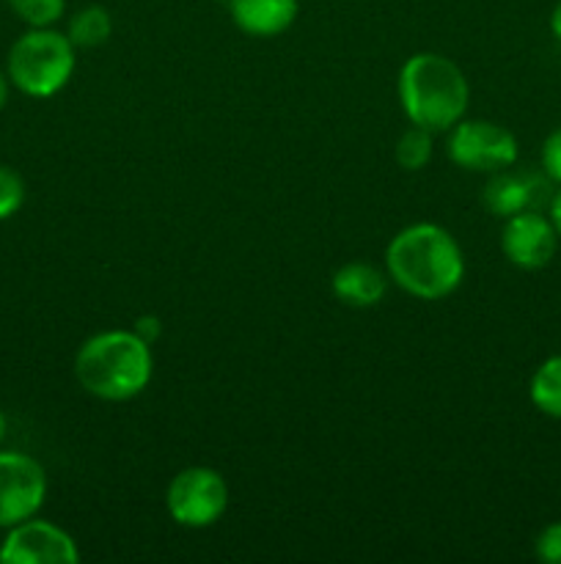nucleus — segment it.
I'll list each match as a JSON object with an SVG mask.
<instances>
[{
	"instance_id": "obj_1",
	"label": "nucleus",
	"mask_w": 561,
	"mask_h": 564,
	"mask_svg": "<svg viewBox=\"0 0 561 564\" xmlns=\"http://www.w3.org/2000/svg\"><path fill=\"white\" fill-rule=\"evenodd\" d=\"M388 275L418 301L449 297L465 275V257L454 237L438 224H413L402 229L385 251Z\"/></svg>"
},
{
	"instance_id": "obj_2",
	"label": "nucleus",
	"mask_w": 561,
	"mask_h": 564,
	"mask_svg": "<svg viewBox=\"0 0 561 564\" xmlns=\"http://www.w3.org/2000/svg\"><path fill=\"white\" fill-rule=\"evenodd\" d=\"M152 345L135 330H102L82 341L75 356V378L91 397L127 402L152 380Z\"/></svg>"
},
{
	"instance_id": "obj_3",
	"label": "nucleus",
	"mask_w": 561,
	"mask_h": 564,
	"mask_svg": "<svg viewBox=\"0 0 561 564\" xmlns=\"http://www.w3.org/2000/svg\"><path fill=\"white\" fill-rule=\"evenodd\" d=\"M465 75L451 58L440 53H416L399 72V102L405 116L429 132H446L468 110Z\"/></svg>"
},
{
	"instance_id": "obj_4",
	"label": "nucleus",
	"mask_w": 561,
	"mask_h": 564,
	"mask_svg": "<svg viewBox=\"0 0 561 564\" xmlns=\"http://www.w3.org/2000/svg\"><path fill=\"white\" fill-rule=\"evenodd\" d=\"M75 44L55 28H31L9 50V83L28 97H53L75 72Z\"/></svg>"
},
{
	"instance_id": "obj_5",
	"label": "nucleus",
	"mask_w": 561,
	"mask_h": 564,
	"mask_svg": "<svg viewBox=\"0 0 561 564\" xmlns=\"http://www.w3.org/2000/svg\"><path fill=\"white\" fill-rule=\"evenodd\" d=\"M165 507L179 527L207 529L223 518L229 507V485L215 468L190 466L170 479Z\"/></svg>"
},
{
	"instance_id": "obj_6",
	"label": "nucleus",
	"mask_w": 561,
	"mask_h": 564,
	"mask_svg": "<svg viewBox=\"0 0 561 564\" xmlns=\"http://www.w3.org/2000/svg\"><path fill=\"white\" fill-rule=\"evenodd\" d=\"M449 158L465 171L498 174L517 163V138L495 121L460 119L451 127Z\"/></svg>"
},
{
	"instance_id": "obj_7",
	"label": "nucleus",
	"mask_w": 561,
	"mask_h": 564,
	"mask_svg": "<svg viewBox=\"0 0 561 564\" xmlns=\"http://www.w3.org/2000/svg\"><path fill=\"white\" fill-rule=\"evenodd\" d=\"M47 496V474L22 452H0V529L36 516Z\"/></svg>"
},
{
	"instance_id": "obj_8",
	"label": "nucleus",
	"mask_w": 561,
	"mask_h": 564,
	"mask_svg": "<svg viewBox=\"0 0 561 564\" xmlns=\"http://www.w3.org/2000/svg\"><path fill=\"white\" fill-rule=\"evenodd\" d=\"M77 560H80V551L72 534L36 518L11 527L0 545L3 564H75Z\"/></svg>"
},
{
	"instance_id": "obj_9",
	"label": "nucleus",
	"mask_w": 561,
	"mask_h": 564,
	"mask_svg": "<svg viewBox=\"0 0 561 564\" xmlns=\"http://www.w3.org/2000/svg\"><path fill=\"white\" fill-rule=\"evenodd\" d=\"M559 235L548 215L539 209L509 215L501 231V251L515 268L520 270H542L553 262Z\"/></svg>"
},
{
	"instance_id": "obj_10",
	"label": "nucleus",
	"mask_w": 561,
	"mask_h": 564,
	"mask_svg": "<svg viewBox=\"0 0 561 564\" xmlns=\"http://www.w3.org/2000/svg\"><path fill=\"white\" fill-rule=\"evenodd\" d=\"M548 198V182L534 174H509L498 171L484 187V204L498 218L526 213V209H539Z\"/></svg>"
},
{
	"instance_id": "obj_11",
	"label": "nucleus",
	"mask_w": 561,
	"mask_h": 564,
	"mask_svg": "<svg viewBox=\"0 0 561 564\" xmlns=\"http://www.w3.org/2000/svg\"><path fill=\"white\" fill-rule=\"evenodd\" d=\"M300 0H229V14L242 33L273 39L289 31L297 20Z\"/></svg>"
},
{
	"instance_id": "obj_12",
	"label": "nucleus",
	"mask_w": 561,
	"mask_h": 564,
	"mask_svg": "<svg viewBox=\"0 0 561 564\" xmlns=\"http://www.w3.org/2000/svg\"><path fill=\"white\" fill-rule=\"evenodd\" d=\"M330 286H333V295L339 297L344 306L372 308L385 297L388 279H385L383 270H377L374 264L350 262L341 264V268L336 270Z\"/></svg>"
},
{
	"instance_id": "obj_13",
	"label": "nucleus",
	"mask_w": 561,
	"mask_h": 564,
	"mask_svg": "<svg viewBox=\"0 0 561 564\" xmlns=\"http://www.w3.org/2000/svg\"><path fill=\"white\" fill-rule=\"evenodd\" d=\"M528 397L539 413L561 422V352L539 364L528 383Z\"/></svg>"
},
{
	"instance_id": "obj_14",
	"label": "nucleus",
	"mask_w": 561,
	"mask_h": 564,
	"mask_svg": "<svg viewBox=\"0 0 561 564\" xmlns=\"http://www.w3.org/2000/svg\"><path fill=\"white\" fill-rule=\"evenodd\" d=\"M110 33H113V20H110V11L105 6H86L72 17L69 28H66L69 42L86 50L108 42Z\"/></svg>"
},
{
	"instance_id": "obj_15",
	"label": "nucleus",
	"mask_w": 561,
	"mask_h": 564,
	"mask_svg": "<svg viewBox=\"0 0 561 564\" xmlns=\"http://www.w3.org/2000/svg\"><path fill=\"white\" fill-rule=\"evenodd\" d=\"M432 160V132L413 124L396 143V163L405 171H421Z\"/></svg>"
},
{
	"instance_id": "obj_16",
	"label": "nucleus",
	"mask_w": 561,
	"mask_h": 564,
	"mask_svg": "<svg viewBox=\"0 0 561 564\" xmlns=\"http://www.w3.org/2000/svg\"><path fill=\"white\" fill-rule=\"evenodd\" d=\"M6 3L28 28H53L66 11V0H6Z\"/></svg>"
},
{
	"instance_id": "obj_17",
	"label": "nucleus",
	"mask_w": 561,
	"mask_h": 564,
	"mask_svg": "<svg viewBox=\"0 0 561 564\" xmlns=\"http://www.w3.org/2000/svg\"><path fill=\"white\" fill-rule=\"evenodd\" d=\"M25 202V182L9 165H0V220H9L11 215L20 213Z\"/></svg>"
},
{
	"instance_id": "obj_18",
	"label": "nucleus",
	"mask_w": 561,
	"mask_h": 564,
	"mask_svg": "<svg viewBox=\"0 0 561 564\" xmlns=\"http://www.w3.org/2000/svg\"><path fill=\"white\" fill-rule=\"evenodd\" d=\"M534 551H537V560L548 564H561V521L550 523V527H544L539 532Z\"/></svg>"
},
{
	"instance_id": "obj_19",
	"label": "nucleus",
	"mask_w": 561,
	"mask_h": 564,
	"mask_svg": "<svg viewBox=\"0 0 561 564\" xmlns=\"http://www.w3.org/2000/svg\"><path fill=\"white\" fill-rule=\"evenodd\" d=\"M542 174L561 185V127L550 132L542 143Z\"/></svg>"
},
{
	"instance_id": "obj_20",
	"label": "nucleus",
	"mask_w": 561,
	"mask_h": 564,
	"mask_svg": "<svg viewBox=\"0 0 561 564\" xmlns=\"http://www.w3.org/2000/svg\"><path fill=\"white\" fill-rule=\"evenodd\" d=\"M132 330H135V334L141 336L146 345H154V341H157V336H160V319L152 317V314H143V317H138L135 328H132Z\"/></svg>"
},
{
	"instance_id": "obj_21",
	"label": "nucleus",
	"mask_w": 561,
	"mask_h": 564,
	"mask_svg": "<svg viewBox=\"0 0 561 564\" xmlns=\"http://www.w3.org/2000/svg\"><path fill=\"white\" fill-rule=\"evenodd\" d=\"M550 224H553V229H556V235H559V240H561V191H556L553 196H550Z\"/></svg>"
},
{
	"instance_id": "obj_22",
	"label": "nucleus",
	"mask_w": 561,
	"mask_h": 564,
	"mask_svg": "<svg viewBox=\"0 0 561 564\" xmlns=\"http://www.w3.org/2000/svg\"><path fill=\"white\" fill-rule=\"evenodd\" d=\"M550 33H553L556 42L561 44V0L556 3V9L550 11Z\"/></svg>"
},
{
	"instance_id": "obj_23",
	"label": "nucleus",
	"mask_w": 561,
	"mask_h": 564,
	"mask_svg": "<svg viewBox=\"0 0 561 564\" xmlns=\"http://www.w3.org/2000/svg\"><path fill=\"white\" fill-rule=\"evenodd\" d=\"M6 99H9V75L0 72V108L6 105Z\"/></svg>"
},
{
	"instance_id": "obj_24",
	"label": "nucleus",
	"mask_w": 561,
	"mask_h": 564,
	"mask_svg": "<svg viewBox=\"0 0 561 564\" xmlns=\"http://www.w3.org/2000/svg\"><path fill=\"white\" fill-rule=\"evenodd\" d=\"M6 427H9V422H6V416L0 413V444H3V438H6Z\"/></svg>"
}]
</instances>
